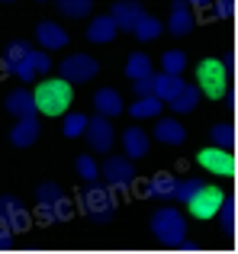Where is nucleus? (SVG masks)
<instances>
[{
  "label": "nucleus",
  "instance_id": "nucleus-1",
  "mask_svg": "<svg viewBox=\"0 0 238 254\" xmlns=\"http://www.w3.org/2000/svg\"><path fill=\"white\" fill-rule=\"evenodd\" d=\"M77 206L84 209V216H87L90 222L107 225V222H113L119 199H116V190H110V187L97 177V180H87V184L81 187V193H77Z\"/></svg>",
  "mask_w": 238,
  "mask_h": 254
},
{
  "label": "nucleus",
  "instance_id": "nucleus-2",
  "mask_svg": "<svg viewBox=\"0 0 238 254\" xmlns=\"http://www.w3.org/2000/svg\"><path fill=\"white\" fill-rule=\"evenodd\" d=\"M32 100H36V113H42V116H61L71 106V100H74V84H68L64 77H49V81H42L36 87Z\"/></svg>",
  "mask_w": 238,
  "mask_h": 254
},
{
  "label": "nucleus",
  "instance_id": "nucleus-3",
  "mask_svg": "<svg viewBox=\"0 0 238 254\" xmlns=\"http://www.w3.org/2000/svg\"><path fill=\"white\" fill-rule=\"evenodd\" d=\"M36 212L45 225L68 222L71 212H74V203L64 196V190L58 184H39L36 187Z\"/></svg>",
  "mask_w": 238,
  "mask_h": 254
},
{
  "label": "nucleus",
  "instance_id": "nucleus-4",
  "mask_svg": "<svg viewBox=\"0 0 238 254\" xmlns=\"http://www.w3.org/2000/svg\"><path fill=\"white\" fill-rule=\"evenodd\" d=\"M148 229H151V235H155L164 248H177V242L187 238V219H183L174 206H161V209L151 216Z\"/></svg>",
  "mask_w": 238,
  "mask_h": 254
},
{
  "label": "nucleus",
  "instance_id": "nucleus-5",
  "mask_svg": "<svg viewBox=\"0 0 238 254\" xmlns=\"http://www.w3.org/2000/svg\"><path fill=\"white\" fill-rule=\"evenodd\" d=\"M196 87L200 93H206L209 100H222L229 93V68L219 58H203L196 64Z\"/></svg>",
  "mask_w": 238,
  "mask_h": 254
},
{
  "label": "nucleus",
  "instance_id": "nucleus-6",
  "mask_svg": "<svg viewBox=\"0 0 238 254\" xmlns=\"http://www.w3.org/2000/svg\"><path fill=\"white\" fill-rule=\"evenodd\" d=\"M29 52H32V45L26 42V39H13V42L3 49L6 74L19 77V81H36V68H32V62H29Z\"/></svg>",
  "mask_w": 238,
  "mask_h": 254
},
{
  "label": "nucleus",
  "instance_id": "nucleus-7",
  "mask_svg": "<svg viewBox=\"0 0 238 254\" xmlns=\"http://www.w3.org/2000/svg\"><path fill=\"white\" fill-rule=\"evenodd\" d=\"M222 199H226V193L219 190V187H209V184H203L200 190L193 193V196L187 199V209H190V216L193 219H216V212H219V206H222Z\"/></svg>",
  "mask_w": 238,
  "mask_h": 254
},
{
  "label": "nucleus",
  "instance_id": "nucleus-8",
  "mask_svg": "<svg viewBox=\"0 0 238 254\" xmlns=\"http://www.w3.org/2000/svg\"><path fill=\"white\" fill-rule=\"evenodd\" d=\"M100 177H103V184L110 187V190H129L132 187V180H135V168H132V161L129 158H116V155H110L107 161H103V168H100Z\"/></svg>",
  "mask_w": 238,
  "mask_h": 254
},
{
  "label": "nucleus",
  "instance_id": "nucleus-9",
  "mask_svg": "<svg viewBox=\"0 0 238 254\" xmlns=\"http://www.w3.org/2000/svg\"><path fill=\"white\" fill-rule=\"evenodd\" d=\"M0 222H3L13 235H19V232H29L32 216H29V209L23 206V199H19V196L3 193V196H0Z\"/></svg>",
  "mask_w": 238,
  "mask_h": 254
},
{
  "label": "nucleus",
  "instance_id": "nucleus-10",
  "mask_svg": "<svg viewBox=\"0 0 238 254\" xmlns=\"http://www.w3.org/2000/svg\"><path fill=\"white\" fill-rule=\"evenodd\" d=\"M84 135H87V145L97 151V155H107V151H113V123H110L107 116H100V113H97L94 119H87V129H84Z\"/></svg>",
  "mask_w": 238,
  "mask_h": 254
},
{
  "label": "nucleus",
  "instance_id": "nucleus-11",
  "mask_svg": "<svg viewBox=\"0 0 238 254\" xmlns=\"http://www.w3.org/2000/svg\"><path fill=\"white\" fill-rule=\"evenodd\" d=\"M97 71H100V64L90 55H68L61 62V77L68 84H84V81H90V77H97Z\"/></svg>",
  "mask_w": 238,
  "mask_h": 254
},
{
  "label": "nucleus",
  "instance_id": "nucleus-12",
  "mask_svg": "<svg viewBox=\"0 0 238 254\" xmlns=\"http://www.w3.org/2000/svg\"><path fill=\"white\" fill-rule=\"evenodd\" d=\"M200 164L216 177H232L235 174V155H229V148H216V145L200 151Z\"/></svg>",
  "mask_w": 238,
  "mask_h": 254
},
{
  "label": "nucleus",
  "instance_id": "nucleus-13",
  "mask_svg": "<svg viewBox=\"0 0 238 254\" xmlns=\"http://www.w3.org/2000/svg\"><path fill=\"white\" fill-rule=\"evenodd\" d=\"M39 135H42L39 119L36 116H19L16 126L10 129V145H13V148H29V145L39 142Z\"/></svg>",
  "mask_w": 238,
  "mask_h": 254
},
{
  "label": "nucleus",
  "instance_id": "nucleus-14",
  "mask_svg": "<svg viewBox=\"0 0 238 254\" xmlns=\"http://www.w3.org/2000/svg\"><path fill=\"white\" fill-rule=\"evenodd\" d=\"M193 26H196V19H193V13H190L187 0H171V19H168L171 36H190Z\"/></svg>",
  "mask_w": 238,
  "mask_h": 254
},
{
  "label": "nucleus",
  "instance_id": "nucleus-15",
  "mask_svg": "<svg viewBox=\"0 0 238 254\" xmlns=\"http://www.w3.org/2000/svg\"><path fill=\"white\" fill-rule=\"evenodd\" d=\"M142 16H145V10H142L138 0H122V3H116L113 13H110V19L116 23V29H122V32H132Z\"/></svg>",
  "mask_w": 238,
  "mask_h": 254
},
{
  "label": "nucleus",
  "instance_id": "nucleus-16",
  "mask_svg": "<svg viewBox=\"0 0 238 254\" xmlns=\"http://www.w3.org/2000/svg\"><path fill=\"white\" fill-rule=\"evenodd\" d=\"M148 145H151L148 132L138 129V126H129V129L122 132V151H125V158H129V161L145 158V155H148Z\"/></svg>",
  "mask_w": 238,
  "mask_h": 254
},
{
  "label": "nucleus",
  "instance_id": "nucleus-17",
  "mask_svg": "<svg viewBox=\"0 0 238 254\" xmlns=\"http://www.w3.org/2000/svg\"><path fill=\"white\" fill-rule=\"evenodd\" d=\"M183 84H187V81H183L180 74H164V71H161V74H151V93H155L161 103H171V100L180 93Z\"/></svg>",
  "mask_w": 238,
  "mask_h": 254
},
{
  "label": "nucleus",
  "instance_id": "nucleus-18",
  "mask_svg": "<svg viewBox=\"0 0 238 254\" xmlns=\"http://www.w3.org/2000/svg\"><path fill=\"white\" fill-rule=\"evenodd\" d=\"M36 42L42 45L45 52H58V49H64L68 45V32L61 29V26H55V23H39L36 26Z\"/></svg>",
  "mask_w": 238,
  "mask_h": 254
},
{
  "label": "nucleus",
  "instance_id": "nucleus-19",
  "mask_svg": "<svg viewBox=\"0 0 238 254\" xmlns=\"http://www.w3.org/2000/svg\"><path fill=\"white\" fill-rule=\"evenodd\" d=\"M94 106L100 116H119V113L125 110L122 106V97H119V90H113V87H100V90L94 93Z\"/></svg>",
  "mask_w": 238,
  "mask_h": 254
},
{
  "label": "nucleus",
  "instance_id": "nucleus-20",
  "mask_svg": "<svg viewBox=\"0 0 238 254\" xmlns=\"http://www.w3.org/2000/svg\"><path fill=\"white\" fill-rule=\"evenodd\" d=\"M116 23L110 16H94L90 19V26H87V42H94V45H107V42H113L116 39Z\"/></svg>",
  "mask_w": 238,
  "mask_h": 254
},
{
  "label": "nucleus",
  "instance_id": "nucleus-21",
  "mask_svg": "<svg viewBox=\"0 0 238 254\" xmlns=\"http://www.w3.org/2000/svg\"><path fill=\"white\" fill-rule=\"evenodd\" d=\"M3 106H6V113H10V116H36V100H32V93L29 90H23V87H19V90H13L10 97L3 100Z\"/></svg>",
  "mask_w": 238,
  "mask_h": 254
},
{
  "label": "nucleus",
  "instance_id": "nucleus-22",
  "mask_svg": "<svg viewBox=\"0 0 238 254\" xmlns=\"http://www.w3.org/2000/svg\"><path fill=\"white\" fill-rule=\"evenodd\" d=\"M155 138H158L161 145H183L187 132H183V126L177 123V119H158V126H155Z\"/></svg>",
  "mask_w": 238,
  "mask_h": 254
},
{
  "label": "nucleus",
  "instance_id": "nucleus-23",
  "mask_svg": "<svg viewBox=\"0 0 238 254\" xmlns=\"http://www.w3.org/2000/svg\"><path fill=\"white\" fill-rule=\"evenodd\" d=\"M200 97H203V93H200V87H196V84H183V87H180V93H177V97L171 100L168 106H171L174 113H190V110H196Z\"/></svg>",
  "mask_w": 238,
  "mask_h": 254
},
{
  "label": "nucleus",
  "instance_id": "nucleus-24",
  "mask_svg": "<svg viewBox=\"0 0 238 254\" xmlns=\"http://www.w3.org/2000/svg\"><path fill=\"white\" fill-rule=\"evenodd\" d=\"M174 187H177V177H171V174H155L145 193H148L151 199H164V203H168V199H174Z\"/></svg>",
  "mask_w": 238,
  "mask_h": 254
},
{
  "label": "nucleus",
  "instance_id": "nucleus-25",
  "mask_svg": "<svg viewBox=\"0 0 238 254\" xmlns=\"http://www.w3.org/2000/svg\"><path fill=\"white\" fill-rule=\"evenodd\" d=\"M161 106H164L161 100H158L155 93H148V97H135V103L129 106V113L135 119H158L161 116Z\"/></svg>",
  "mask_w": 238,
  "mask_h": 254
},
{
  "label": "nucleus",
  "instance_id": "nucleus-26",
  "mask_svg": "<svg viewBox=\"0 0 238 254\" xmlns=\"http://www.w3.org/2000/svg\"><path fill=\"white\" fill-rule=\"evenodd\" d=\"M161 29H164V26H161V19H158V16H148V13H145V16L135 23L132 36H135L138 42H155V39L161 36Z\"/></svg>",
  "mask_w": 238,
  "mask_h": 254
},
{
  "label": "nucleus",
  "instance_id": "nucleus-27",
  "mask_svg": "<svg viewBox=\"0 0 238 254\" xmlns=\"http://www.w3.org/2000/svg\"><path fill=\"white\" fill-rule=\"evenodd\" d=\"M148 74H151V58L145 52H132L129 62H125V77L138 81V77H148Z\"/></svg>",
  "mask_w": 238,
  "mask_h": 254
},
{
  "label": "nucleus",
  "instance_id": "nucleus-28",
  "mask_svg": "<svg viewBox=\"0 0 238 254\" xmlns=\"http://www.w3.org/2000/svg\"><path fill=\"white\" fill-rule=\"evenodd\" d=\"M55 3H58V13L68 19H84L94 10V0H55Z\"/></svg>",
  "mask_w": 238,
  "mask_h": 254
},
{
  "label": "nucleus",
  "instance_id": "nucleus-29",
  "mask_svg": "<svg viewBox=\"0 0 238 254\" xmlns=\"http://www.w3.org/2000/svg\"><path fill=\"white\" fill-rule=\"evenodd\" d=\"M183 68H187V55H183L180 49L161 52V71L164 74H183Z\"/></svg>",
  "mask_w": 238,
  "mask_h": 254
},
{
  "label": "nucleus",
  "instance_id": "nucleus-30",
  "mask_svg": "<svg viewBox=\"0 0 238 254\" xmlns=\"http://www.w3.org/2000/svg\"><path fill=\"white\" fill-rule=\"evenodd\" d=\"M209 142H213L216 148H229V151H232V145H235V126L232 123L213 126V129H209Z\"/></svg>",
  "mask_w": 238,
  "mask_h": 254
},
{
  "label": "nucleus",
  "instance_id": "nucleus-31",
  "mask_svg": "<svg viewBox=\"0 0 238 254\" xmlns=\"http://www.w3.org/2000/svg\"><path fill=\"white\" fill-rule=\"evenodd\" d=\"M61 129H64V135H68V138L84 135V129H87V116H84V113H68L64 123H61Z\"/></svg>",
  "mask_w": 238,
  "mask_h": 254
},
{
  "label": "nucleus",
  "instance_id": "nucleus-32",
  "mask_svg": "<svg viewBox=\"0 0 238 254\" xmlns=\"http://www.w3.org/2000/svg\"><path fill=\"white\" fill-rule=\"evenodd\" d=\"M200 187H203V180H200V177H187V180H177V187H174V199H177V203H183V206H187V199L193 196V193L200 190Z\"/></svg>",
  "mask_w": 238,
  "mask_h": 254
},
{
  "label": "nucleus",
  "instance_id": "nucleus-33",
  "mask_svg": "<svg viewBox=\"0 0 238 254\" xmlns=\"http://www.w3.org/2000/svg\"><path fill=\"white\" fill-rule=\"evenodd\" d=\"M74 171H77V177H81V180H97V177H100V168L94 164V158H90V155H77Z\"/></svg>",
  "mask_w": 238,
  "mask_h": 254
},
{
  "label": "nucleus",
  "instance_id": "nucleus-34",
  "mask_svg": "<svg viewBox=\"0 0 238 254\" xmlns=\"http://www.w3.org/2000/svg\"><path fill=\"white\" fill-rule=\"evenodd\" d=\"M216 216L222 219V232H229V235H232V232H235V199H232V196H226Z\"/></svg>",
  "mask_w": 238,
  "mask_h": 254
},
{
  "label": "nucleus",
  "instance_id": "nucleus-35",
  "mask_svg": "<svg viewBox=\"0 0 238 254\" xmlns=\"http://www.w3.org/2000/svg\"><path fill=\"white\" fill-rule=\"evenodd\" d=\"M29 62H32V68H36V74H45V71L52 68V58H49V52H36V45H32V52H29Z\"/></svg>",
  "mask_w": 238,
  "mask_h": 254
},
{
  "label": "nucleus",
  "instance_id": "nucleus-36",
  "mask_svg": "<svg viewBox=\"0 0 238 254\" xmlns=\"http://www.w3.org/2000/svg\"><path fill=\"white\" fill-rule=\"evenodd\" d=\"M235 13V0H216L213 6V19H229Z\"/></svg>",
  "mask_w": 238,
  "mask_h": 254
},
{
  "label": "nucleus",
  "instance_id": "nucleus-37",
  "mask_svg": "<svg viewBox=\"0 0 238 254\" xmlns=\"http://www.w3.org/2000/svg\"><path fill=\"white\" fill-rule=\"evenodd\" d=\"M132 84H135V97H148V93H151V74L138 77V81H132Z\"/></svg>",
  "mask_w": 238,
  "mask_h": 254
},
{
  "label": "nucleus",
  "instance_id": "nucleus-38",
  "mask_svg": "<svg viewBox=\"0 0 238 254\" xmlns=\"http://www.w3.org/2000/svg\"><path fill=\"white\" fill-rule=\"evenodd\" d=\"M10 248H13V232L0 222V251H10Z\"/></svg>",
  "mask_w": 238,
  "mask_h": 254
},
{
  "label": "nucleus",
  "instance_id": "nucleus-39",
  "mask_svg": "<svg viewBox=\"0 0 238 254\" xmlns=\"http://www.w3.org/2000/svg\"><path fill=\"white\" fill-rule=\"evenodd\" d=\"M190 6H206V3H213V0H187Z\"/></svg>",
  "mask_w": 238,
  "mask_h": 254
},
{
  "label": "nucleus",
  "instance_id": "nucleus-40",
  "mask_svg": "<svg viewBox=\"0 0 238 254\" xmlns=\"http://www.w3.org/2000/svg\"><path fill=\"white\" fill-rule=\"evenodd\" d=\"M0 3H13V0H0Z\"/></svg>",
  "mask_w": 238,
  "mask_h": 254
},
{
  "label": "nucleus",
  "instance_id": "nucleus-41",
  "mask_svg": "<svg viewBox=\"0 0 238 254\" xmlns=\"http://www.w3.org/2000/svg\"><path fill=\"white\" fill-rule=\"evenodd\" d=\"M138 3H142V0H138Z\"/></svg>",
  "mask_w": 238,
  "mask_h": 254
}]
</instances>
